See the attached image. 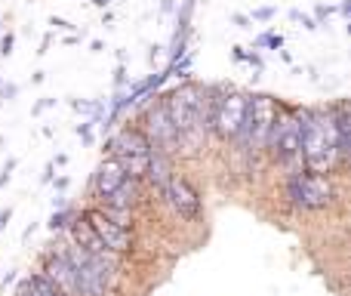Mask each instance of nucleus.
<instances>
[{"instance_id":"obj_6","label":"nucleus","mask_w":351,"mask_h":296,"mask_svg":"<svg viewBox=\"0 0 351 296\" xmlns=\"http://www.w3.org/2000/svg\"><path fill=\"white\" fill-rule=\"evenodd\" d=\"M265 151L274 163L293 170H302V111L299 109H280L271 133H268Z\"/></svg>"},{"instance_id":"obj_1","label":"nucleus","mask_w":351,"mask_h":296,"mask_svg":"<svg viewBox=\"0 0 351 296\" xmlns=\"http://www.w3.org/2000/svg\"><path fill=\"white\" fill-rule=\"evenodd\" d=\"M160 99H164L167 115L179 136V148L197 151L200 139L206 136V87L182 84Z\"/></svg>"},{"instance_id":"obj_25","label":"nucleus","mask_w":351,"mask_h":296,"mask_svg":"<svg viewBox=\"0 0 351 296\" xmlns=\"http://www.w3.org/2000/svg\"><path fill=\"white\" fill-rule=\"evenodd\" d=\"M10 219H12V210L6 207V210H0V229H6L10 225Z\"/></svg>"},{"instance_id":"obj_28","label":"nucleus","mask_w":351,"mask_h":296,"mask_svg":"<svg viewBox=\"0 0 351 296\" xmlns=\"http://www.w3.org/2000/svg\"><path fill=\"white\" fill-rule=\"evenodd\" d=\"M247 62H250V65H253V68H262V59H259V56H256V53H247Z\"/></svg>"},{"instance_id":"obj_22","label":"nucleus","mask_w":351,"mask_h":296,"mask_svg":"<svg viewBox=\"0 0 351 296\" xmlns=\"http://www.w3.org/2000/svg\"><path fill=\"white\" fill-rule=\"evenodd\" d=\"M16 157H10V161L3 163V173H0V185H6V182H10V176H12V170H16Z\"/></svg>"},{"instance_id":"obj_13","label":"nucleus","mask_w":351,"mask_h":296,"mask_svg":"<svg viewBox=\"0 0 351 296\" xmlns=\"http://www.w3.org/2000/svg\"><path fill=\"white\" fill-rule=\"evenodd\" d=\"M40 275H47V278L53 281L65 296H74V269H71V262H68L65 250H56V253L43 256Z\"/></svg>"},{"instance_id":"obj_29","label":"nucleus","mask_w":351,"mask_h":296,"mask_svg":"<svg viewBox=\"0 0 351 296\" xmlns=\"http://www.w3.org/2000/svg\"><path fill=\"white\" fill-rule=\"evenodd\" d=\"M231 56H234L237 62H243V59H247V53H243V47H234V49H231Z\"/></svg>"},{"instance_id":"obj_4","label":"nucleus","mask_w":351,"mask_h":296,"mask_svg":"<svg viewBox=\"0 0 351 296\" xmlns=\"http://www.w3.org/2000/svg\"><path fill=\"white\" fill-rule=\"evenodd\" d=\"M280 115V102L268 93H253L247 96V111H243V124L234 136V146L243 155H259L265 151L268 133H271L274 121Z\"/></svg>"},{"instance_id":"obj_26","label":"nucleus","mask_w":351,"mask_h":296,"mask_svg":"<svg viewBox=\"0 0 351 296\" xmlns=\"http://www.w3.org/2000/svg\"><path fill=\"white\" fill-rule=\"evenodd\" d=\"M49 25H56V28H62V31H71V28H74V25H71V22H65V19H53Z\"/></svg>"},{"instance_id":"obj_9","label":"nucleus","mask_w":351,"mask_h":296,"mask_svg":"<svg viewBox=\"0 0 351 296\" xmlns=\"http://www.w3.org/2000/svg\"><path fill=\"white\" fill-rule=\"evenodd\" d=\"M142 133L148 136V142H152V148L164 151V155H176L179 151V136H176V127L170 121V115H167V105L164 99H154L145 105V111H142Z\"/></svg>"},{"instance_id":"obj_20","label":"nucleus","mask_w":351,"mask_h":296,"mask_svg":"<svg viewBox=\"0 0 351 296\" xmlns=\"http://www.w3.org/2000/svg\"><path fill=\"white\" fill-rule=\"evenodd\" d=\"M290 19H293V22H302L308 31H315V28H317V22H315V19H311V16H305V12H299V10H293V12H290Z\"/></svg>"},{"instance_id":"obj_23","label":"nucleus","mask_w":351,"mask_h":296,"mask_svg":"<svg viewBox=\"0 0 351 296\" xmlns=\"http://www.w3.org/2000/svg\"><path fill=\"white\" fill-rule=\"evenodd\" d=\"M12 43H16V37L6 34L3 41H0V56H10V53H12Z\"/></svg>"},{"instance_id":"obj_27","label":"nucleus","mask_w":351,"mask_h":296,"mask_svg":"<svg viewBox=\"0 0 351 296\" xmlns=\"http://www.w3.org/2000/svg\"><path fill=\"white\" fill-rule=\"evenodd\" d=\"M49 105H56V99H40V102L34 105V115L37 111H43V109H49Z\"/></svg>"},{"instance_id":"obj_3","label":"nucleus","mask_w":351,"mask_h":296,"mask_svg":"<svg viewBox=\"0 0 351 296\" xmlns=\"http://www.w3.org/2000/svg\"><path fill=\"white\" fill-rule=\"evenodd\" d=\"M65 256L74 269V296H108L117 272L114 253H93L77 244H68Z\"/></svg>"},{"instance_id":"obj_34","label":"nucleus","mask_w":351,"mask_h":296,"mask_svg":"<svg viewBox=\"0 0 351 296\" xmlns=\"http://www.w3.org/2000/svg\"><path fill=\"white\" fill-rule=\"evenodd\" d=\"M93 3H96V6H108L111 0H93Z\"/></svg>"},{"instance_id":"obj_14","label":"nucleus","mask_w":351,"mask_h":296,"mask_svg":"<svg viewBox=\"0 0 351 296\" xmlns=\"http://www.w3.org/2000/svg\"><path fill=\"white\" fill-rule=\"evenodd\" d=\"M123 179H127V170H123L114 157L105 155V161L99 163L96 173H93V194H96L99 201H105L111 192H117V185H121Z\"/></svg>"},{"instance_id":"obj_33","label":"nucleus","mask_w":351,"mask_h":296,"mask_svg":"<svg viewBox=\"0 0 351 296\" xmlns=\"http://www.w3.org/2000/svg\"><path fill=\"white\" fill-rule=\"evenodd\" d=\"M12 281H16V272H6V275H3V287L12 284Z\"/></svg>"},{"instance_id":"obj_8","label":"nucleus","mask_w":351,"mask_h":296,"mask_svg":"<svg viewBox=\"0 0 351 296\" xmlns=\"http://www.w3.org/2000/svg\"><path fill=\"white\" fill-rule=\"evenodd\" d=\"M80 216L86 219L90 231L99 238V244H102L108 253L123 256V253H130V250L136 247V238H133V231H130V225L117 223V219L111 216V213H105L102 207H86Z\"/></svg>"},{"instance_id":"obj_10","label":"nucleus","mask_w":351,"mask_h":296,"mask_svg":"<svg viewBox=\"0 0 351 296\" xmlns=\"http://www.w3.org/2000/svg\"><path fill=\"white\" fill-rule=\"evenodd\" d=\"M160 201H164L179 219H185V223H197L200 213H204V198H200V192L191 185V179H185V176H179V173H173V179L167 182Z\"/></svg>"},{"instance_id":"obj_15","label":"nucleus","mask_w":351,"mask_h":296,"mask_svg":"<svg viewBox=\"0 0 351 296\" xmlns=\"http://www.w3.org/2000/svg\"><path fill=\"white\" fill-rule=\"evenodd\" d=\"M173 173H176V170H173V157L164 155V151H158V148H152L142 182H148V188H152V192L160 198V194H164V188H167V182L173 179Z\"/></svg>"},{"instance_id":"obj_31","label":"nucleus","mask_w":351,"mask_h":296,"mask_svg":"<svg viewBox=\"0 0 351 296\" xmlns=\"http://www.w3.org/2000/svg\"><path fill=\"white\" fill-rule=\"evenodd\" d=\"M56 188H59V192L62 188H68V176H59V179H56Z\"/></svg>"},{"instance_id":"obj_18","label":"nucleus","mask_w":351,"mask_h":296,"mask_svg":"<svg viewBox=\"0 0 351 296\" xmlns=\"http://www.w3.org/2000/svg\"><path fill=\"white\" fill-rule=\"evenodd\" d=\"M259 47L280 49V47H284V37H280V34H274V31H265V34H259V37H256V49H259Z\"/></svg>"},{"instance_id":"obj_16","label":"nucleus","mask_w":351,"mask_h":296,"mask_svg":"<svg viewBox=\"0 0 351 296\" xmlns=\"http://www.w3.org/2000/svg\"><path fill=\"white\" fill-rule=\"evenodd\" d=\"M16 296H65V293H62L59 287H56L53 281L47 278V275L34 272V275H28V278L19 281Z\"/></svg>"},{"instance_id":"obj_21","label":"nucleus","mask_w":351,"mask_h":296,"mask_svg":"<svg viewBox=\"0 0 351 296\" xmlns=\"http://www.w3.org/2000/svg\"><path fill=\"white\" fill-rule=\"evenodd\" d=\"M333 12H336V6H324V3H321V6H317V10H315V16H317L315 22H317V25H321V22H327V19L333 16Z\"/></svg>"},{"instance_id":"obj_19","label":"nucleus","mask_w":351,"mask_h":296,"mask_svg":"<svg viewBox=\"0 0 351 296\" xmlns=\"http://www.w3.org/2000/svg\"><path fill=\"white\" fill-rule=\"evenodd\" d=\"M274 6H259V10H253V16H250V22H268V19H274Z\"/></svg>"},{"instance_id":"obj_24","label":"nucleus","mask_w":351,"mask_h":296,"mask_svg":"<svg viewBox=\"0 0 351 296\" xmlns=\"http://www.w3.org/2000/svg\"><path fill=\"white\" fill-rule=\"evenodd\" d=\"M231 22H234L237 28H250V19H247V16H241V12H234V16H231Z\"/></svg>"},{"instance_id":"obj_32","label":"nucleus","mask_w":351,"mask_h":296,"mask_svg":"<svg viewBox=\"0 0 351 296\" xmlns=\"http://www.w3.org/2000/svg\"><path fill=\"white\" fill-rule=\"evenodd\" d=\"M160 10H164V12H173V0H160Z\"/></svg>"},{"instance_id":"obj_30","label":"nucleus","mask_w":351,"mask_h":296,"mask_svg":"<svg viewBox=\"0 0 351 296\" xmlns=\"http://www.w3.org/2000/svg\"><path fill=\"white\" fill-rule=\"evenodd\" d=\"M16 93H19V87L10 84V87H6V93H3V99H16Z\"/></svg>"},{"instance_id":"obj_11","label":"nucleus","mask_w":351,"mask_h":296,"mask_svg":"<svg viewBox=\"0 0 351 296\" xmlns=\"http://www.w3.org/2000/svg\"><path fill=\"white\" fill-rule=\"evenodd\" d=\"M142 204V182L139 179H123L121 185H117V192H111L108 198L102 201V210L111 213V216L117 219V223L130 225V216L136 213V207Z\"/></svg>"},{"instance_id":"obj_5","label":"nucleus","mask_w":351,"mask_h":296,"mask_svg":"<svg viewBox=\"0 0 351 296\" xmlns=\"http://www.w3.org/2000/svg\"><path fill=\"white\" fill-rule=\"evenodd\" d=\"M284 198L290 201L296 210L317 213L336 204L339 192H336L333 179L324 173H311V170H293L284 182Z\"/></svg>"},{"instance_id":"obj_12","label":"nucleus","mask_w":351,"mask_h":296,"mask_svg":"<svg viewBox=\"0 0 351 296\" xmlns=\"http://www.w3.org/2000/svg\"><path fill=\"white\" fill-rule=\"evenodd\" d=\"M330 115V124H333V136H336V151H339V161H342V170L348 163V155H351V111H348V102L339 99L336 105L327 109Z\"/></svg>"},{"instance_id":"obj_2","label":"nucleus","mask_w":351,"mask_h":296,"mask_svg":"<svg viewBox=\"0 0 351 296\" xmlns=\"http://www.w3.org/2000/svg\"><path fill=\"white\" fill-rule=\"evenodd\" d=\"M302 111V170L311 173H339L342 161L336 151L333 124H330L327 111L317 109H299Z\"/></svg>"},{"instance_id":"obj_7","label":"nucleus","mask_w":351,"mask_h":296,"mask_svg":"<svg viewBox=\"0 0 351 296\" xmlns=\"http://www.w3.org/2000/svg\"><path fill=\"white\" fill-rule=\"evenodd\" d=\"M105 151L108 157H114L123 170H127L130 179H139L145 176V167H148V155H152V142L148 136L142 133L139 127H123L105 142Z\"/></svg>"},{"instance_id":"obj_17","label":"nucleus","mask_w":351,"mask_h":296,"mask_svg":"<svg viewBox=\"0 0 351 296\" xmlns=\"http://www.w3.org/2000/svg\"><path fill=\"white\" fill-rule=\"evenodd\" d=\"M71 219H74V210L71 207H59V210H53V216H49V231H62V229H68L71 225Z\"/></svg>"}]
</instances>
